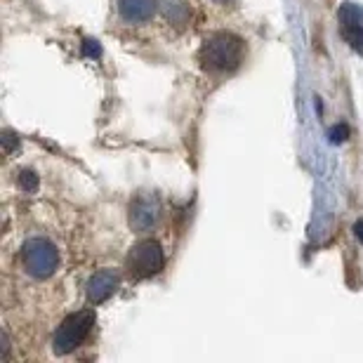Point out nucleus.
<instances>
[{
    "mask_svg": "<svg viewBox=\"0 0 363 363\" xmlns=\"http://www.w3.org/2000/svg\"><path fill=\"white\" fill-rule=\"evenodd\" d=\"M199 57L208 71L227 74V71H234L243 62V40L229 31H217L203 40Z\"/></svg>",
    "mask_w": 363,
    "mask_h": 363,
    "instance_id": "f257e3e1",
    "label": "nucleus"
},
{
    "mask_svg": "<svg viewBox=\"0 0 363 363\" xmlns=\"http://www.w3.org/2000/svg\"><path fill=\"white\" fill-rule=\"evenodd\" d=\"M19 259L28 276H33V279H50L57 272V267H60V250H57V245L50 238L31 236L21 245Z\"/></svg>",
    "mask_w": 363,
    "mask_h": 363,
    "instance_id": "f03ea898",
    "label": "nucleus"
},
{
    "mask_svg": "<svg viewBox=\"0 0 363 363\" xmlns=\"http://www.w3.org/2000/svg\"><path fill=\"white\" fill-rule=\"evenodd\" d=\"M94 321H97V316H94L92 309H83V311H76V314L67 316L60 328L55 330L52 352L57 357H67L76 347H81L85 340H88L90 330L94 328Z\"/></svg>",
    "mask_w": 363,
    "mask_h": 363,
    "instance_id": "7ed1b4c3",
    "label": "nucleus"
},
{
    "mask_svg": "<svg viewBox=\"0 0 363 363\" xmlns=\"http://www.w3.org/2000/svg\"><path fill=\"white\" fill-rule=\"evenodd\" d=\"M163 264H165L163 248L154 238L135 243L125 257V269L133 279H149V276H156L163 269Z\"/></svg>",
    "mask_w": 363,
    "mask_h": 363,
    "instance_id": "20e7f679",
    "label": "nucleus"
},
{
    "mask_svg": "<svg viewBox=\"0 0 363 363\" xmlns=\"http://www.w3.org/2000/svg\"><path fill=\"white\" fill-rule=\"evenodd\" d=\"M158 220H161V201L156 194L144 191L130 203V227L135 231L144 234V231L154 229Z\"/></svg>",
    "mask_w": 363,
    "mask_h": 363,
    "instance_id": "39448f33",
    "label": "nucleus"
},
{
    "mask_svg": "<svg viewBox=\"0 0 363 363\" xmlns=\"http://www.w3.org/2000/svg\"><path fill=\"white\" fill-rule=\"evenodd\" d=\"M340 33L352 50L363 55V7L357 3H342L337 12Z\"/></svg>",
    "mask_w": 363,
    "mask_h": 363,
    "instance_id": "423d86ee",
    "label": "nucleus"
},
{
    "mask_svg": "<svg viewBox=\"0 0 363 363\" xmlns=\"http://www.w3.org/2000/svg\"><path fill=\"white\" fill-rule=\"evenodd\" d=\"M118 283H121V276L113 269H99L90 276L88 283H85V295H88V300L92 304H101L118 290Z\"/></svg>",
    "mask_w": 363,
    "mask_h": 363,
    "instance_id": "0eeeda50",
    "label": "nucleus"
},
{
    "mask_svg": "<svg viewBox=\"0 0 363 363\" xmlns=\"http://www.w3.org/2000/svg\"><path fill=\"white\" fill-rule=\"evenodd\" d=\"M161 0H118V14L128 24H142L156 14Z\"/></svg>",
    "mask_w": 363,
    "mask_h": 363,
    "instance_id": "6e6552de",
    "label": "nucleus"
},
{
    "mask_svg": "<svg viewBox=\"0 0 363 363\" xmlns=\"http://www.w3.org/2000/svg\"><path fill=\"white\" fill-rule=\"evenodd\" d=\"M161 5L165 7V14H168L170 21H175V24H182V21L186 19V5L184 0H161Z\"/></svg>",
    "mask_w": 363,
    "mask_h": 363,
    "instance_id": "1a4fd4ad",
    "label": "nucleus"
},
{
    "mask_svg": "<svg viewBox=\"0 0 363 363\" xmlns=\"http://www.w3.org/2000/svg\"><path fill=\"white\" fill-rule=\"evenodd\" d=\"M19 186L28 194L35 191V189H38V175H35L33 170H21L19 172Z\"/></svg>",
    "mask_w": 363,
    "mask_h": 363,
    "instance_id": "9d476101",
    "label": "nucleus"
},
{
    "mask_svg": "<svg viewBox=\"0 0 363 363\" xmlns=\"http://www.w3.org/2000/svg\"><path fill=\"white\" fill-rule=\"evenodd\" d=\"M3 147H5V154H12L14 147H19V137H14V133L5 130V133H3Z\"/></svg>",
    "mask_w": 363,
    "mask_h": 363,
    "instance_id": "9b49d317",
    "label": "nucleus"
},
{
    "mask_svg": "<svg viewBox=\"0 0 363 363\" xmlns=\"http://www.w3.org/2000/svg\"><path fill=\"white\" fill-rule=\"evenodd\" d=\"M347 140V128H335L333 130V142H345Z\"/></svg>",
    "mask_w": 363,
    "mask_h": 363,
    "instance_id": "f8f14e48",
    "label": "nucleus"
},
{
    "mask_svg": "<svg viewBox=\"0 0 363 363\" xmlns=\"http://www.w3.org/2000/svg\"><path fill=\"white\" fill-rule=\"evenodd\" d=\"M354 231H357V238L363 243V220H359L357 224H354Z\"/></svg>",
    "mask_w": 363,
    "mask_h": 363,
    "instance_id": "ddd939ff",
    "label": "nucleus"
},
{
    "mask_svg": "<svg viewBox=\"0 0 363 363\" xmlns=\"http://www.w3.org/2000/svg\"><path fill=\"white\" fill-rule=\"evenodd\" d=\"M217 3H231V0H217Z\"/></svg>",
    "mask_w": 363,
    "mask_h": 363,
    "instance_id": "4468645a",
    "label": "nucleus"
}]
</instances>
